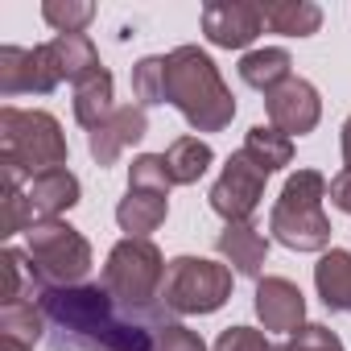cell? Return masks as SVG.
Wrapping results in <instances>:
<instances>
[{"label":"cell","instance_id":"obj_6","mask_svg":"<svg viewBox=\"0 0 351 351\" xmlns=\"http://www.w3.org/2000/svg\"><path fill=\"white\" fill-rule=\"evenodd\" d=\"M161 281H165V261L161 252L153 248V240H132L124 236L112 252H108V265H104V289L128 306V310H149V302L161 293Z\"/></svg>","mask_w":351,"mask_h":351},{"label":"cell","instance_id":"obj_34","mask_svg":"<svg viewBox=\"0 0 351 351\" xmlns=\"http://www.w3.org/2000/svg\"><path fill=\"white\" fill-rule=\"evenodd\" d=\"M0 351H34V347L21 343V339H13V335H0Z\"/></svg>","mask_w":351,"mask_h":351},{"label":"cell","instance_id":"obj_10","mask_svg":"<svg viewBox=\"0 0 351 351\" xmlns=\"http://www.w3.org/2000/svg\"><path fill=\"white\" fill-rule=\"evenodd\" d=\"M265 112H269V124L293 141V136L314 132V124H318V116H322V99H318V91H314L306 79L289 75L281 87H273V91L265 95Z\"/></svg>","mask_w":351,"mask_h":351},{"label":"cell","instance_id":"obj_27","mask_svg":"<svg viewBox=\"0 0 351 351\" xmlns=\"http://www.w3.org/2000/svg\"><path fill=\"white\" fill-rule=\"evenodd\" d=\"M132 91L141 99V108H157L165 104V58H141L132 66Z\"/></svg>","mask_w":351,"mask_h":351},{"label":"cell","instance_id":"obj_17","mask_svg":"<svg viewBox=\"0 0 351 351\" xmlns=\"http://www.w3.org/2000/svg\"><path fill=\"white\" fill-rule=\"evenodd\" d=\"M314 285H318V298L326 302V310L351 314V252H343V248L322 252V261L314 265Z\"/></svg>","mask_w":351,"mask_h":351},{"label":"cell","instance_id":"obj_2","mask_svg":"<svg viewBox=\"0 0 351 351\" xmlns=\"http://www.w3.org/2000/svg\"><path fill=\"white\" fill-rule=\"evenodd\" d=\"M165 104H173L199 132H219L236 116V99L219 79V66L199 46H178L165 54Z\"/></svg>","mask_w":351,"mask_h":351},{"label":"cell","instance_id":"obj_7","mask_svg":"<svg viewBox=\"0 0 351 351\" xmlns=\"http://www.w3.org/2000/svg\"><path fill=\"white\" fill-rule=\"evenodd\" d=\"M25 256L34 261V269L50 281V289L58 285H79L91 269V244L62 219H46L34 223L25 232Z\"/></svg>","mask_w":351,"mask_h":351},{"label":"cell","instance_id":"obj_15","mask_svg":"<svg viewBox=\"0 0 351 351\" xmlns=\"http://www.w3.org/2000/svg\"><path fill=\"white\" fill-rule=\"evenodd\" d=\"M215 248H219V256H223L240 277H261V265H265V256H269V240H265L261 228H252V219H248V223H228V228L219 232Z\"/></svg>","mask_w":351,"mask_h":351},{"label":"cell","instance_id":"obj_22","mask_svg":"<svg viewBox=\"0 0 351 351\" xmlns=\"http://www.w3.org/2000/svg\"><path fill=\"white\" fill-rule=\"evenodd\" d=\"M50 50H54V62H58L62 79H71V83H83L91 71L104 66L99 62V50H95V42L87 34H58L50 42Z\"/></svg>","mask_w":351,"mask_h":351},{"label":"cell","instance_id":"obj_11","mask_svg":"<svg viewBox=\"0 0 351 351\" xmlns=\"http://www.w3.org/2000/svg\"><path fill=\"white\" fill-rule=\"evenodd\" d=\"M261 29H265L261 5H244V0H211V5H203V34L211 46L244 50L256 42Z\"/></svg>","mask_w":351,"mask_h":351},{"label":"cell","instance_id":"obj_32","mask_svg":"<svg viewBox=\"0 0 351 351\" xmlns=\"http://www.w3.org/2000/svg\"><path fill=\"white\" fill-rule=\"evenodd\" d=\"M215 351H277V347L261 330H252V326H228L215 339Z\"/></svg>","mask_w":351,"mask_h":351},{"label":"cell","instance_id":"obj_5","mask_svg":"<svg viewBox=\"0 0 351 351\" xmlns=\"http://www.w3.org/2000/svg\"><path fill=\"white\" fill-rule=\"evenodd\" d=\"M232 298V269L203 256H178L165 265L157 302L173 314H215Z\"/></svg>","mask_w":351,"mask_h":351},{"label":"cell","instance_id":"obj_23","mask_svg":"<svg viewBox=\"0 0 351 351\" xmlns=\"http://www.w3.org/2000/svg\"><path fill=\"white\" fill-rule=\"evenodd\" d=\"M240 153H244L252 165H261L265 173H273V169H281V165L293 161V141H289L285 132H277L273 124H256V128H248Z\"/></svg>","mask_w":351,"mask_h":351},{"label":"cell","instance_id":"obj_33","mask_svg":"<svg viewBox=\"0 0 351 351\" xmlns=\"http://www.w3.org/2000/svg\"><path fill=\"white\" fill-rule=\"evenodd\" d=\"M326 195H330V203H335L339 211H347V215H351V169H339V173H335Z\"/></svg>","mask_w":351,"mask_h":351},{"label":"cell","instance_id":"obj_9","mask_svg":"<svg viewBox=\"0 0 351 351\" xmlns=\"http://www.w3.org/2000/svg\"><path fill=\"white\" fill-rule=\"evenodd\" d=\"M62 83V71L54 62V50L50 42L46 46H34V50H21V46H5L0 50V95H46Z\"/></svg>","mask_w":351,"mask_h":351},{"label":"cell","instance_id":"obj_19","mask_svg":"<svg viewBox=\"0 0 351 351\" xmlns=\"http://www.w3.org/2000/svg\"><path fill=\"white\" fill-rule=\"evenodd\" d=\"M165 195H149V191H128V199H120L116 207V223L132 236V240H149V232H157L165 223Z\"/></svg>","mask_w":351,"mask_h":351},{"label":"cell","instance_id":"obj_4","mask_svg":"<svg viewBox=\"0 0 351 351\" xmlns=\"http://www.w3.org/2000/svg\"><path fill=\"white\" fill-rule=\"evenodd\" d=\"M0 157L13 161L25 178L66 165V136L50 112L0 108Z\"/></svg>","mask_w":351,"mask_h":351},{"label":"cell","instance_id":"obj_31","mask_svg":"<svg viewBox=\"0 0 351 351\" xmlns=\"http://www.w3.org/2000/svg\"><path fill=\"white\" fill-rule=\"evenodd\" d=\"M157 351H207V343L182 322H161L157 326Z\"/></svg>","mask_w":351,"mask_h":351},{"label":"cell","instance_id":"obj_29","mask_svg":"<svg viewBox=\"0 0 351 351\" xmlns=\"http://www.w3.org/2000/svg\"><path fill=\"white\" fill-rule=\"evenodd\" d=\"M42 17L58 29V34H83L87 25H91V17H95V5H62V0H46L42 5Z\"/></svg>","mask_w":351,"mask_h":351},{"label":"cell","instance_id":"obj_18","mask_svg":"<svg viewBox=\"0 0 351 351\" xmlns=\"http://www.w3.org/2000/svg\"><path fill=\"white\" fill-rule=\"evenodd\" d=\"M261 17L273 34H285V38H310L322 25V9L310 5V0H265Z\"/></svg>","mask_w":351,"mask_h":351},{"label":"cell","instance_id":"obj_25","mask_svg":"<svg viewBox=\"0 0 351 351\" xmlns=\"http://www.w3.org/2000/svg\"><path fill=\"white\" fill-rule=\"evenodd\" d=\"M46 326V310L38 302H9V306H0V335H13L21 343H38Z\"/></svg>","mask_w":351,"mask_h":351},{"label":"cell","instance_id":"obj_24","mask_svg":"<svg viewBox=\"0 0 351 351\" xmlns=\"http://www.w3.org/2000/svg\"><path fill=\"white\" fill-rule=\"evenodd\" d=\"M240 79L248 83V87H256V91H273V87H281L285 79H289V54L281 50V46H269V50H248L244 58H240Z\"/></svg>","mask_w":351,"mask_h":351},{"label":"cell","instance_id":"obj_13","mask_svg":"<svg viewBox=\"0 0 351 351\" xmlns=\"http://www.w3.org/2000/svg\"><path fill=\"white\" fill-rule=\"evenodd\" d=\"M149 132V120H145V108H116L104 124H95L91 132H87V149H91V157L99 161V165H116V157L128 149V145H136L141 136Z\"/></svg>","mask_w":351,"mask_h":351},{"label":"cell","instance_id":"obj_30","mask_svg":"<svg viewBox=\"0 0 351 351\" xmlns=\"http://www.w3.org/2000/svg\"><path fill=\"white\" fill-rule=\"evenodd\" d=\"M285 351H343V343H339V335H335L330 326L306 322V326H298V330L289 335Z\"/></svg>","mask_w":351,"mask_h":351},{"label":"cell","instance_id":"obj_20","mask_svg":"<svg viewBox=\"0 0 351 351\" xmlns=\"http://www.w3.org/2000/svg\"><path fill=\"white\" fill-rule=\"evenodd\" d=\"M161 157H165V169H169V182H173V186H191V182H199L203 173H207V165L215 161L211 145L199 141V136H178Z\"/></svg>","mask_w":351,"mask_h":351},{"label":"cell","instance_id":"obj_8","mask_svg":"<svg viewBox=\"0 0 351 351\" xmlns=\"http://www.w3.org/2000/svg\"><path fill=\"white\" fill-rule=\"evenodd\" d=\"M265 178H269V173H265L261 165H252L244 153L228 157L219 182H215L211 195H207V199H211V211L223 215L228 223H248L252 211H256V203L265 199Z\"/></svg>","mask_w":351,"mask_h":351},{"label":"cell","instance_id":"obj_26","mask_svg":"<svg viewBox=\"0 0 351 351\" xmlns=\"http://www.w3.org/2000/svg\"><path fill=\"white\" fill-rule=\"evenodd\" d=\"M169 169L161 153H141L128 165V191H149V195H169Z\"/></svg>","mask_w":351,"mask_h":351},{"label":"cell","instance_id":"obj_35","mask_svg":"<svg viewBox=\"0 0 351 351\" xmlns=\"http://www.w3.org/2000/svg\"><path fill=\"white\" fill-rule=\"evenodd\" d=\"M343 161H347V169H351V116H347V124H343Z\"/></svg>","mask_w":351,"mask_h":351},{"label":"cell","instance_id":"obj_21","mask_svg":"<svg viewBox=\"0 0 351 351\" xmlns=\"http://www.w3.org/2000/svg\"><path fill=\"white\" fill-rule=\"evenodd\" d=\"M112 112H116V108H112V75H108V66H99V71H91L83 83H75V120H79L83 128H95V124H104Z\"/></svg>","mask_w":351,"mask_h":351},{"label":"cell","instance_id":"obj_16","mask_svg":"<svg viewBox=\"0 0 351 351\" xmlns=\"http://www.w3.org/2000/svg\"><path fill=\"white\" fill-rule=\"evenodd\" d=\"M46 293H50V281L34 269V261L21 248H5V256H0V306L42 302Z\"/></svg>","mask_w":351,"mask_h":351},{"label":"cell","instance_id":"obj_12","mask_svg":"<svg viewBox=\"0 0 351 351\" xmlns=\"http://www.w3.org/2000/svg\"><path fill=\"white\" fill-rule=\"evenodd\" d=\"M256 314L265 322V330L277 335H293L298 326H306V298L293 281L285 277H265L256 285Z\"/></svg>","mask_w":351,"mask_h":351},{"label":"cell","instance_id":"obj_1","mask_svg":"<svg viewBox=\"0 0 351 351\" xmlns=\"http://www.w3.org/2000/svg\"><path fill=\"white\" fill-rule=\"evenodd\" d=\"M54 351H157V310H128L104 285H58L42 302Z\"/></svg>","mask_w":351,"mask_h":351},{"label":"cell","instance_id":"obj_28","mask_svg":"<svg viewBox=\"0 0 351 351\" xmlns=\"http://www.w3.org/2000/svg\"><path fill=\"white\" fill-rule=\"evenodd\" d=\"M38 219H34V207L25 199L21 186H0V236H17V232H29Z\"/></svg>","mask_w":351,"mask_h":351},{"label":"cell","instance_id":"obj_14","mask_svg":"<svg viewBox=\"0 0 351 351\" xmlns=\"http://www.w3.org/2000/svg\"><path fill=\"white\" fill-rule=\"evenodd\" d=\"M25 199H29L38 223L58 219L62 211H71V207L79 203V178H75L66 165H62V169H46V173H38V178H29Z\"/></svg>","mask_w":351,"mask_h":351},{"label":"cell","instance_id":"obj_3","mask_svg":"<svg viewBox=\"0 0 351 351\" xmlns=\"http://www.w3.org/2000/svg\"><path fill=\"white\" fill-rule=\"evenodd\" d=\"M326 191L330 186L318 169L289 173V182H285V191H281V199L273 203V215H269L273 240H281L293 252H322L330 244V219L322 215Z\"/></svg>","mask_w":351,"mask_h":351}]
</instances>
